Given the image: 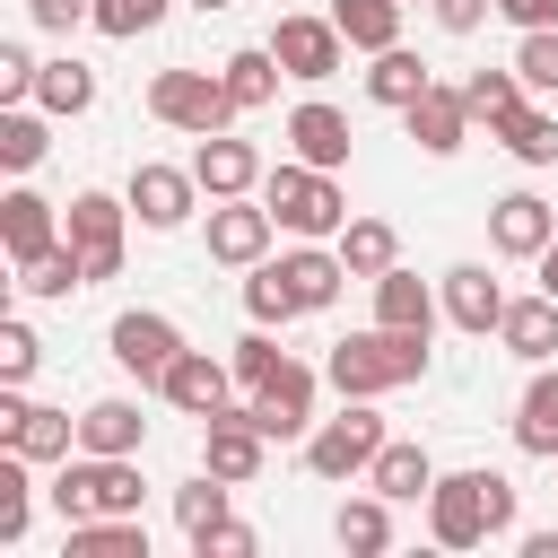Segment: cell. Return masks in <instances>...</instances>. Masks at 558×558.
<instances>
[{
	"instance_id": "cell-1",
	"label": "cell",
	"mask_w": 558,
	"mask_h": 558,
	"mask_svg": "<svg viewBox=\"0 0 558 558\" xmlns=\"http://www.w3.org/2000/svg\"><path fill=\"white\" fill-rule=\"evenodd\" d=\"M514 532V480L506 471H436L427 488V541L436 549H488Z\"/></svg>"
},
{
	"instance_id": "cell-2",
	"label": "cell",
	"mask_w": 558,
	"mask_h": 558,
	"mask_svg": "<svg viewBox=\"0 0 558 558\" xmlns=\"http://www.w3.org/2000/svg\"><path fill=\"white\" fill-rule=\"evenodd\" d=\"M323 375H331V392H340V401H384V392H401V384H418V375H427V331L366 323V331L331 340Z\"/></svg>"
},
{
	"instance_id": "cell-3",
	"label": "cell",
	"mask_w": 558,
	"mask_h": 558,
	"mask_svg": "<svg viewBox=\"0 0 558 558\" xmlns=\"http://www.w3.org/2000/svg\"><path fill=\"white\" fill-rule=\"evenodd\" d=\"M262 201H270V218H279L288 235H305V244H331V235L349 227L340 174H323V166H305V157H279V166L262 174Z\"/></svg>"
},
{
	"instance_id": "cell-4",
	"label": "cell",
	"mask_w": 558,
	"mask_h": 558,
	"mask_svg": "<svg viewBox=\"0 0 558 558\" xmlns=\"http://www.w3.org/2000/svg\"><path fill=\"white\" fill-rule=\"evenodd\" d=\"M44 497L61 523H87V514H140L148 480H140V453H70Z\"/></svg>"
},
{
	"instance_id": "cell-5",
	"label": "cell",
	"mask_w": 558,
	"mask_h": 558,
	"mask_svg": "<svg viewBox=\"0 0 558 558\" xmlns=\"http://www.w3.org/2000/svg\"><path fill=\"white\" fill-rule=\"evenodd\" d=\"M148 113H157L166 131L209 140V131H227V122H235V96H227V78H218V70H157V78H148Z\"/></svg>"
},
{
	"instance_id": "cell-6",
	"label": "cell",
	"mask_w": 558,
	"mask_h": 558,
	"mask_svg": "<svg viewBox=\"0 0 558 558\" xmlns=\"http://www.w3.org/2000/svg\"><path fill=\"white\" fill-rule=\"evenodd\" d=\"M384 436H392V427H384L366 401H349L340 418H314V427H305V471H314V480H366V462L384 453Z\"/></svg>"
},
{
	"instance_id": "cell-7",
	"label": "cell",
	"mask_w": 558,
	"mask_h": 558,
	"mask_svg": "<svg viewBox=\"0 0 558 558\" xmlns=\"http://www.w3.org/2000/svg\"><path fill=\"white\" fill-rule=\"evenodd\" d=\"M61 235L78 244L87 288H96V279H113V270H122V244H131V201H113V192H78V201L61 209Z\"/></svg>"
},
{
	"instance_id": "cell-8",
	"label": "cell",
	"mask_w": 558,
	"mask_h": 558,
	"mask_svg": "<svg viewBox=\"0 0 558 558\" xmlns=\"http://www.w3.org/2000/svg\"><path fill=\"white\" fill-rule=\"evenodd\" d=\"M270 235H279V218H270V201H262V192L209 201V262L253 270V262H270Z\"/></svg>"
},
{
	"instance_id": "cell-9",
	"label": "cell",
	"mask_w": 558,
	"mask_h": 558,
	"mask_svg": "<svg viewBox=\"0 0 558 558\" xmlns=\"http://www.w3.org/2000/svg\"><path fill=\"white\" fill-rule=\"evenodd\" d=\"M105 349H113V366L122 375H140V384H157L174 357H183V331L166 323V314H148V305H131V314H113V331H105Z\"/></svg>"
},
{
	"instance_id": "cell-10",
	"label": "cell",
	"mask_w": 558,
	"mask_h": 558,
	"mask_svg": "<svg viewBox=\"0 0 558 558\" xmlns=\"http://www.w3.org/2000/svg\"><path fill=\"white\" fill-rule=\"evenodd\" d=\"M262 453H270V436L253 427V410H235V401H227V410H209V418H201V471H218V480H235V488H244V480H262Z\"/></svg>"
},
{
	"instance_id": "cell-11",
	"label": "cell",
	"mask_w": 558,
	"mask_h": 558,
	"mask_svg": "<svg viewBox=\"0 0 558 558\" xmlns=\"http://www.w3.org/2000/svg\"><path fill=\"white\" fill-rule=\"evenodd\" d=\"M122 201H131V218H140V227H157V235H166V227H183V218L201 209V174H192V166H157V157H148V166H131V192H122Z\"/></svg>"
},
{
	"instance_id": "cell-12",
	"label": "cell",
	"mask_w": 558,
	"mask_h": 558,
	"mask_svg": "<svg viewBox=\"0 0 558 558\" xmlns=\"http://www.w3.org/2000/svg\"><path fill=\"white\" fill-rule=\"evenodd\" d=\"M227 392H235V357H209V349H183V357L157 375V401H166V410H183V418L227 410Z\"/></svg>"
},
{
	"instance_id": "cell-13",
	"label": "cell",
	"mask_w": 558,
	"mask_h": 558,
	"mask_svg": "<svg viewBox=\"0 0 558 558\" xmlns=\"http://www.w3.org/2000/svg\"><path fill=\"white\" fill-rule=\"evenodd\" d=\"M270 52H279V70L288 78H305V87H323L340 61H349V35L331 26V17H279V35H270Z\"/></svg>"
},
{
	"instance_id": "cell-14",
	"label": "cell",
	"mask_w": 558,
	"mask_h": 558,
	"mask_svg": "<svg viewBox=\"0 0 558 558\" xmlns=\"http://www.w3.org/2000/svg\"><path fill=\"white\" fill-rule=\"evenodd\" d=\"M549 235H558V209H549L541 192H506V201H488V244H497L506 262H541Z\"/></svg>"
},
{
	"instance_id": "cell-15",
	"label": "cell",
	"mask_w": 558,
	"mask_h": 558,
	"mask_svg": "<svg viewBox=\"0 0 558 558\" xmlns=\"http://www.w3.org/2000/svg\"><path fill=\"white\" fill-rule=\"evenodd\" d=\"M192 174H201V192L209 201H235V192H262V148L253 140H235V131H209L201 148H192Z\"/></svg>"
},
{
	"instance_id": "cell-16",
	"label": "cell",
	"mask_w": 558,
	"mask_h": 558,
	"mask_svg": "<svg viewBox=\"0 0 558 558\" xmlns=\"http://www.w3.org/2000/svg\"><path fill=\"white\" fill-rule=\"evenodd\" d=\"M279 279H288L296 314H331L340 288H349V262H340V244H305L296 235V253H279Z\"/></svg>"
},
{
	"instance_id": "cell-17",
	"label": "cell",
	"mask_w": 558,
	"mask_h": 558,
	"mask_svg": "<svg viewBox=\"0 0 558 558\" xmlns=\"http://www.w3.org/2000/svg\"><path fill=\"white\" fill-rule=\"evenodd\" d=\"M244 410H253V427H262V436H279V445H288V436H305V427H314V366H296V357H288V366L244 401Z\"/></svg>"
},
{
	"instance_id": "cell-18",
	"label": "cell",
	"mask_w": 558,
	"mask_h": 558,
	"mask_svg": "<svg viewBox=\"0 0 558 558\" xmlns=\"http://www.w3.org/2000/svg\"><path fill=\"white\" fill-rule=\"evenodd\" d=\"M279 131H288V157H305V166H323V174H340V166H349V140H357V131H349V113H340V105H323V96H314V105H296Z\"/></svg>"
},
{
	"instance_id": "cell-19",
	"label": "cell",
	"mask_w": 558,
	"mask_h": 558,
	"mask_svg": "<svg viewBox=\"0 0 558 558\" xmlns=\"http://www.w3.org/2000/svg\"><path fill=\"white\" fill-rule=\"evenodd\" d=\"M436 288H445V323H453V331L488 340V331L506 323V288H497V279H488L480 262H453V270H445Z\"/></svg>"
},
{
	"instance_id": "cell-20",
	"label": "cell",
	"mask_w": 558,
	"mask_h": 558,
	"mask_svg": "<svg viewBox=\"0 0 558 558\" xmlns=\"http://www.w3.org/2000/svg\"><path fill=\"white\" fill-rule=\"evenodd\" d=\"M497 340H506V357H523V366H549L558 357V296L541 288V296H506V323H497Z\"/></svg>"
},
{
	"instance_id": "cell-21",
	"label": "cell",
	"mask_w": 558,
	"mask_h": 558,
	"mask_svg": "<svg viewBox=\"0 0 558 558\" xmlns=\"http://www.w3.org/2000/svg\"><path fill=\"white\" fill-rule=\"evenodd\" d=\"M401 122H410V140H418L427 157H453V148L471 140V105H462V87H445V78H436V87H427Z\"/></svg>"
},
{
	"instance_id": "cell-22",
	"label": "cell",
	"mask_w": 558,
	"mask_h": 558,
	"mask_svg": "<svg viewBox=\"0 0 558 558\" xmlns=\"http://www.w3.org/2000/svg\"><path fill=\"white\" fill-rule=\"evenodd\" d=\"M514 453L558 462V366H532V384L514 401Z\"/></svg>"
},
{
	"instance_id": "cell-23",
	"label": "cell",
	"mask_w": 558,
	"mask_h": 558,
	"mask_svg": "<svg viewBox=\"0 0 558 558\" xmlns=\"http://www.w3.org/2000/svg\"><path fill=\"white\" fill-rule=\"evenodd\" d=\"M427 87H436V70H427L410 44H392V52H366V96H375L384 113H410Z\"/></svg>"
},
{
	"instance_id": "cell-24",
	"label": "cell",
	"mask_w": 558,
	"mask_h": 558,
	"mask_svg": "<svg viewBox=\"0 0 558 558\" xmlns=\"http://www.w3.org/2000/svg\"><path fill=\"white\" fill-rule=\"evenodd\" d=\"M0 244H9V262H35L44 244H61V209H52L44 192L17 183V192L0 201Z\"/></svg>"
},
{
	"instance_id": "cell-25",
	"label": "cell",
	"mask_w": 558,
	"mask_h": 558,
	"mask_svg": "<svg viewBox=\"0 0 558 558\" xmlns=\"http://www.w3.org/2000/svg\"><path fill=\"white\" fill-rule=\"evenodd\" d=\"M140 445H148L140 401L105 392V401H87V410H78V453H140Z\"/></svg>"
},
{
	"instance_id": "cell-26",
	"label": "cell",
	"mask_w": 558,
	"mask_h": 558,
	"mask_svg": "<svg viewBox=\"0 0 558 558\" xmlns=\"http://www.w3.org/2000/svg\"><path fill=\"white\" fill-rule=\"evenodd\" d=\"M366 488H384L392 506H418V497L436 488V462H427V445H410V436H384V453L366 462Z\"/></svg>"
},
{
	"instance_id": "cell-27",
	"label": "cell",
	"mask_w": 558,
	"mask_h": 558,
	"mask_svg": "<svg viewBox=\"0 0 558 558\" xmlns=\"http://www.w3.org/2000/svg\"><path fill=\"white\" fill-rule=\"evenodd\" d=\"M331 541H340L349 558H384V549H392V497H384V488L340 497V506H331Z\"/></svg>"
},
{
	"instance_id": "cell-28",
	"label": "cell",
	"mask_w": 558,
	"mask_h": 558,
	"mask_svg": "<svg viewBox=\"0 0 558 558\" xmlns=\"http://www.w3.org/2000/svg\"><path fill=\"white\" fill-rule=\"evenodd\" d=\"M436 296H445V288H427L418 270L392 262V270L375 279V323H392V331H436Z\"/></svg>"
},
{
	"instance_id": "cell-29",
	"label": "cell",
	"mask_w": 558,
	"mask_h": 558,
	"mask_svg": "<svg viewBox=\"0 0 558 558\" xmlns=\"http://www.w3.org/2000/svg\"><path fill=\"white\" fill-rule=\"evenodd\" d=\"M61 558H148V523L140 514H87V523H70Z\"/></svg>"
},
{
	"instance_id": "cell-30",
	"label": "cell",
	"mask_w": 558,
	"mask_h": 558,
	"mask_svg": "<svg viewBox=\"0 0 558 558\" xmlns=\"http://www.w3.org/2000/svg\"><path fill=\"white\" fill-rule=\"evenodd\" d=\"M218 78H227L235 113H262V105L279 96V78H288V70H279V52H270V44H244V52H227V61H218Z\"/></svg>"
},
{
	"instance_id": "cell-31",
	"label": "cell",
	"mask_w": 558,
	"mask_h": 558,
	"mask_svg": "<svg viewBox=\"0 0 558 558\" xmlns=\"http://www.w3.org/2000/svg\"><path fill=\"white\" fill-rule=\"evenodd\" d=\"M488 140H497L514 166H558V113H549V105H514Z\"/></svg>"
},
{
	"instance_id": "cell-32",
	"label": "cell",
	"mask_w": 558,
	"mask_h": 558,
	"mask_svg": "<svg viewBox=\"0 0 558 558\" xmlns=\"http://www.w3.org/2000/svg\"><path fill=\"white\" fill-rule=\"evenodd\" d=\"M401 9L410 0H331V26L349 35V52H392L401 44Z\"/></svg>"
},
{
	"instance_id": "cell-33",
	"label": "cell",
	"mask_w": 558,
	"mask_h": 558,
	"mask_svg": "<svg viewBox=\"0 0 558 558\" xmlns=\"http://www.w3.org/2000/svg\"><path fill=\"white\" fill-rule=\"evenodd\" d=\"M35 105H44L52 122H78V113L96 105V70H87V61H70V52H61V61H44V78H35Z\"/></svg>"
},
{
	"instance_id": "cell-34",
	"label": "cell",
	"mask_w": 558,
	"mask_h": 558,
	"mask_svg": "<svg viewBox=\"0 0 558 558\" xmlns=\"http://www.w3.org/2000/svg\"><path fill=\"white\" fill-rule=\"evenodd\" d=\"M44 122H52L44 105H0V166H9V174H35V166H44V148H52Z\"/></svg>"
},
{
	"instance_id": "cell-35",
	"label": "cell",
	"mask_w": 558,
	"mask_h": 558,
	"mask_svg": "<svg viewBox=\"0 0 558 558\" xmlns=\"http://www.w3.org/2000/svg\"><path fill=\"white\" fill-rule=\"evenodd\" d=\"M331 244H340V262H349V279H384V270L401 262V235H392L384 218H349V227H340Z\"/></svg>"
},
{
	"instance_id": "cell-36",
	"label": "cell",
	"mask_w": 558,
	"mask_h": 558,
	"mask_svg": "<svg viewBox=\"0 0 558 558\" xmlns=\"http://www.w3.org/2000/svg\"><path fill=\"white\" fill-rule=\"evenodd\" d=\"M17 288H26V296H70V288H87V262H78V244L61 235V244H44L35 262H17Z\"/></svg>"
},
{
	"instance_id": "cell-37",
	"label": "cell",
	"mask_w": 558,
	"mask_h": 558,
	"mask_svg": "<svg viewBox=\"0 0 558 558\" xmlns=\"http://www.w3.org/2000/svg\"><path fill=\"white\" fill-rule=\"evenodd\" d=\"M26 471H35V462L0 445V549H17L26 523H35V480H26Z\"/></svg>"
},
{
	"instance_id": "cell-38",
	"label": "cell",
	"mask_w": 558,
	"mask_h": 558,
	"mask_svg": "<svg viewBox=\"0 0 558 558\" xmlns=\"http://www.w3.org/2000/svg\"><path fill=\"white\" fill-rule=\"evenodd\" d=\"M462 105H471V122L497 131V122L523 105V70H471V78H462Z\"/></svg>"
},
{
	"instance_id": "cell-39",
	"label": "cell",
	"mask_w": 558,
	"mask_h": 558,
	"mask_svg": "<svg viewBox=\"0 0 558 558\" xmlns=\"http://www.w3.org/2000/svg\"><path fill=\"white\" fill-rule=\"evenodd\" d=\"M227 488H235V480H218V471H192V480L174 488V523H183V541L209 532V523H227Z\"/></svg>"
},
{
	"instance_id": "cell-40",
	"label": "cell",
	"mask_w": 558,
	"mask_h": 558,
	"mask_svg": "<svg viewBox=\"0 0 558 558\" xmlns=\"http://www.w3.org/2000/svg\"><path fill=\"white\" fill-rule=\"evenodd\" d=\"M244 314H253V323H296V296H288L279 262H253V279H244Z\"/></svg>"
},
{
	"instance_id": "cell-41",
	"label": "cell",
	"mask_w": 558,
	"mask_h": 558,
	"mask_svg": "<svg viewBox=\"0 0 558 558\" xmlns=\"http://www.w3.org/2000/svg\"><path fill=\"white\" fill-rule=\"evenodd\" d=\"M279 366H288V349L270 340V323H253V331L235 340V384H244V392H262V384H270Z\"/></svg>"
},
{
	"instance_id": "cell-42",
	"label": "cell",
	"mask_w": 558,
	"mask_h": 558,
	"mask_svg": "<svg viewBox=\"0 0 558 558\" xmlns=\"http://www.w3.org/2000/svg\"><path fill=\"white\" fill-rule=\"evenodd\" d=\"M514 70H523L532 96H558V26H532V35L514 44Z\"/></svg>"
},
{
	"instance_id": "cell-43",
	"label": "cell",
	"mask_w": 558,
	"mask_h": 558,
	"mask_svg": "<svg viewBox=\"0 0 558 558\" xmlns=\"http://www.w3.org/2000/svg\"><path fill=\"white\" fill-rule=\"evenodd\" d=\"M166 9H174V0H96V35H113V44H131V35H148V26H166Z\"/></svg>"
},
{
	"instance_id": "cell-44",
	"label": "cell",
	"mask_w": 558,
	"mask_h": 558,
	"mask_svg": "<svg viewBox=\"0 0 558 558\" xmlns=\"http://www.w3.org/2000/svg\"><path fill=\"white\" fill-rule=\"evenodd\" d=\"M35 357H44L35 323H26V314H9V323H0V384H26V375H35Z\"/></svg>"
},
{
	"instance_id": "cell-45",
	"label": "cell",
	"mask_w": 558,
	"mask_h": 558,
	"mask_svg": "<svg viewBox=\"0 0 558 558\" xmlns=\"http://www.w3.org/2000/svg\"><path fill=\"white\" fill-rule=\"evenodd\" d=\"M35 78H44V61L26 44H0V105H35Z\"/></svg>"
},
{
	"instance_id": "cell-46",
	"label": "cell",
	"mask_w": 558,
	"mask_h": 558,
	"mask_svg": "<svg viewBox=\"0 0 558 558\" xmlns=\"http://www.w3.org/2000/svg\"><path fill=\"white\" fill-rule=\"evenodd\" d=\"M192 549H201V558H253L262 541H253V523H235V514H227V523H209V532H192Z\"/></svg>"
},
{
	"instance_id": "cell-47",
	"label": "cell",
	"mask_w": 558,
	"mask_h": 558,
	"mask_svg": "<svg viewBox=\"0 0 558 558\" xmlns=\"http://www.w3.org/2000/svg\"><path fill=\"white\" fill-rule=\"evenodd\" d=\"M26 17L44 35H70V26H96V0H26Z\"/></svg>"
},
{
	"instance_id": "cell-48",
	"label": "cell",
	"mask_w": 558,
	"mask_h": 558,
	"mask_svg": "<svg viewBox=\"0 0 558 558\" xmlns=\"http://www.w3.org/2000/svg\"><path fill=\"white\" fill-rule=\"evenodd\" d=\"M488 9H497V0H427V17H436L445 35H480V26H488Z\"/></svg>"
},
{
	"instance_id": "cell-49",
	"label": "cell",
	"mask_w": 558,
	"mask_h": 558,
	"mask_svg": "<svg viewBox=\"0 0 558 558\" xmlns=\"http://www.w3.org/2000/svg\"><path fill=\"white\" fill-rule=\"evenodd\" d=\"M497 17L514 35H532V26H558V0H497Z\"/></svg>"
},
{
	"instance_id": "cell-50",
	"label": "cell",
	"mask_w": 558,
	"mask_h": 558,
	"mask_svg": "<svg viewBox=\"0 0 558 558\" xmlns=\"http://www.w3.org/2000/svg\"><path fill=\"white\" fill-rule=\"evenodd\" d=\"M541 288L558 296V235H549V253H541Z\"/></svg>"
},
{
	"instance_id": "cell-51",
	"label": "cell",
	"mask_w": 558,
	"mask_h": 558,
	"mask_svg": "<svg viewBox=\"0 0 558 558\" xmlns=\"http://www.w3.org/2000/svg\"><path fill=\"white\" fill-rule=\"evenodd\" d=\"M192 9H201V17H218V9H235V0H192Z\"/></svg>"
}]
</instances>
